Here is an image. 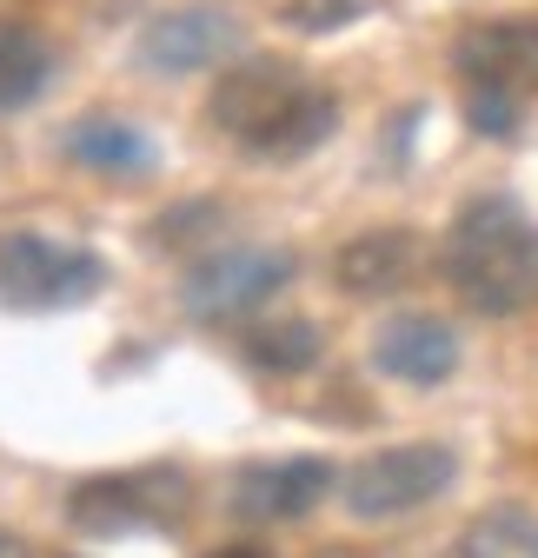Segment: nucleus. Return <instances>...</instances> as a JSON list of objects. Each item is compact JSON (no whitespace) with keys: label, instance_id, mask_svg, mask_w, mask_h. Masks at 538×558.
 I'll return each mask as SVG.
<instances>
[{"label":"nucleus","instance_id":"nucleus-16","mask_svg":"<svg viewBox=\"0 0 538 558\" xmlns=\"http://www.w3.org/2000/svg\"><path fill=\"white\" fill-rule=\"evenodd\" d=\"M0 558H34V545H27V538H14V532H0Z\"/></svg>","mask_w":538,"mask_h":558},{"label":"nucleus","instance_id":"nucleus-4","mask_svg":"<svg viewBox=\"0 0 538 558\" xmlns=\"http://www.w3.org/2000/svg\"><path fill=\"white\" fill-rule=\"evenodd\" d=\"M100 253L66 246L53 233H0V306L14 313H60L100 293Z\"/></svg>","mask_w":538,"mask_h":558},{"label":"nucleus","instance_id":"nucleus-17","mask_svg":"<svg viewBox=\"0 0 538 558\" xmlns=\"http://www.w3.org/2000/svg\"><path fill=\"white\" fill-rule=\"evenodd\" d=\"M213 558H266L259 545H227V551H213Z\"/></svg>","mask_w":538,"mask_h":558},{"label":"nucleus","instance_id":"nucleus-9","mask_svg":"<svg viewBox=\"0 0 538 558\" xmlns=\"http://www.w3.org/2000/svg\"><path fill=\"white\" fill-rule=\"evenodd\" d=\"M233 47H240V27L220 8H167L140 27L147 74H199V66H220Z\"/></svg>","mask_w":538,"mask_h":558},{"label":"nucleus","instance_id":"nucleus-12","mask_svg":"<svg viewBox=\"0 0 538 558\" xmlns=\"http://www.w3.org/2000/svg\"><path fill=\"white\" fill-rule=\"evenodd\" d=\"M66 160H81L94 173H147L154 167V147L133 120H113V113H87L66 126Z\"/></svg>","mask_w":538,"mask_h":558},{"label":"nucleus","instance_id":"nucleus-2","mask_svg":"<svg viewBox=\"0 0 538 558\" xmlns=\"http://www.w3.org/2000/svg\"><path fill=\"white\" fill-rule=\"evenodd\" d=\"M445 279L486 319L531 313L538 306V220L499 193L458 206V220L445 233Z\"/></svg>","mask_w":538,"mask_h":558},{"label":"nucleus","instance_id":"nucleus-7","mask_svg":"<svg viewBox=\"0 0 538 558\" xmlns=\"http://www.w3.org/2000/svg\"><path fill=\"white\" fill-rule=\"evenodd\" d=\"M186 506V478L173 465H147V472H100L87 485L66 493V519L94 538H120V532H140L160 525Z\"/></svg>","mask_w":538,"mask_h":558},{"label":"nucleus","instance_id":"nucleus-10","mask_svg":"<svg viewBox=\"0 0 538 558\" xmlns=\"http://www.w3.org/2000/svg\"><path fill=\"white\" fill-rule=\"evenodd\" d=\"M419 266H426V240L413 227H366L332 253V279H340V293H353V300L406 293L419 279Z\"/></svg>","mask_w":538,"mask_h":558},{"label":"nucleus","instance_id":"nucleus-5","mask_svg":"<svg viewBox=\"0 0 538 558\" xmlns=\"http://www.w3.org/2000/svg\"><path fill=\"white\" fill-rule=\"evenodd\" d=\"M452 478H458V459H452V446H439V439L386 446V452H366V459L340 478V506H346L353 519H366V525L406 519V512L432 506Z\"/></svg>","mask_w":538,"mask_h":558},{"label":"nucleus","instance_id":"nucleus-15","mask_svg":"<svg viewBox=\"0 0 538 558\" xmlns=\"http://www.w3.org/2000/svg\"><path fill=\"white\" fill-rule=\"evenodd\" d=\"M452 558H538V512L486 506L479 519H465V532L452 538Z\"/></svg>","mask_w":538,"mask_h":558},{"label":"nucleus","instance_id":"nucleus-3","mask_svg":"<svg viewBox=\"0 0 538 558\" xmlns=\"http://www.w3.org/2000/svg\"><path fill=\"white\" fill-rule=\"evenodd\" d=\"M452 66L465 81V113L479 133L505 140L538 100V14H505V21H473L452 40Z\"/></svg>","mask_w":538,"mask_h":558},{"label":"nucleus","instance_id":"nucleus-14","mask_svg":"<svg viewBox=\"0 0 538 558\" xmlns=\"http://www.w3.org/2000/svg\"><path fill=\"white\" fill-rule=\"evenodd\" d=\"M240 360L253 373H273V379H293L319 360V326L313 319H259L240 332Z\"/></svg>","mask_w":538,"mask_h":558},{"label":"nucleus","instance_id":"nucleus-18","mask_svg":"<svg viewBox=\"0 0 538 558\" xmlns=\"http://www.w3.org/2000/svg\"><path fill=\"white\" fill-rule=\"evenodd\" d=\"M319 558H366V551H346V545H326Z\"/></svg>","mask_w":538,"mask_h":558},{"label":"nucleus","instance_id":"nucleus-1","mask_svg":"<svg viewBox=\"0 0 538 558\" xmlns=\"http://www.w3.org/2000/svg\"><path fill=\"white\" fill-rule=\"evenodd\" d=\"M207 120L220 140H233L253 160H306L340 126V100L306 66L280 53H253V60L220 66V81L207 94Z\"/></svg>","mask_w":538,"mask_h":558},{"label":"nucleus","instance_id":"nucleus-6","mask_svg":"<svg viewBox=\"0 0 538 558\" xmlns=\"http://www.w3.org/2000/svg\"><path fill=\"white\" fill-rule=\"evenodd\" d=\"M286 279H293V253L280 246H220L186 272L180 306L207 326H233V319H253L273 293H286Z\"/></svg>","mask_w":538,"mask_h":558},{"label":"nucleus","instance_id":"nucleus-8","mask_svg":"<svg viewBox=\"0 0 538 558\" xmlns=\"http://www.w3.org/2000/svg\"><path fill=\"white\" fill-rule=\"evenodd\" d=\"M332 465L326 459H259V465H240L233 478V519L246 525H293L306 519L326 493H332Z\"/></svg>","mask_w":538,"mask_h":558},{"label":"nucleus","instance_id":"nucleus-13","mask_svg":"<svg viewBox=\"0 0 538 558\" xmlns=\"http://www.w3.org/2000/svg\"><path fill=\"white\" fill-rule=\"evenodd\" d=\"M53 81V40L27 21H0V113H21Z\"/></svg>","mask_w":538,"mask_h":558},{"label":"nucleus","instance_id":"nucleus-11","mask_svg":"<svg viewBox=\"0 0 538 558\" xmlns=\"http://www.w3.org/2000/svg\"><path fill=\"white\" fill-rule=\"evenodd\" d=\"M372 366L406 386H439L458 373V332L439 313H392L372 332Z\"/></svg>","mask_w":538,"mask_h":558}]
</instances>
